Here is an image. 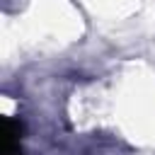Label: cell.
<instances>
[{
    "instance_id": "cell-1",
    "label": "cell",
    "mask_w": 155,
    "mask_h": 155,
    "mask_svg": "<svg viewBox=\"0 0 155 155\" xmlns=\"http://www.w3.org/2000/svg\"><path fill=\"white\" fill-rule=\"evenodd\" d=\"M19 136L22 124L15 119L2 121V155H19Z\"/></svg>"
}]
</instances>
